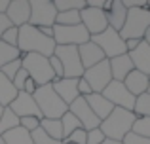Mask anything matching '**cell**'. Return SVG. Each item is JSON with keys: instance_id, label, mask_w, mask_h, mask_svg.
<instances>
[{"instance_id": "1", "label": "cell", "mask_w": 150, "mask_h": 144, "mask_svg": "<svg viewBox=\"0 0 150 144\" xmlns=\"http://www.w3.org/2000/svg\"><path fill=\"white\" fill-rule=\"evenodd\" d=\"M55 42L53 38H48L33 25H23L19 27V40H17V49L21 55L27 53H38L44 57H51L55 53Z\"/></svg>"}, {"instance_id": "2", "label": "cell", "mask_w": 150, "mask_h": 144, "mask_svg": "<svg viewBox=\"0 0 150 144\" xmlns=\"http://www.w3.org/2000/svg\"><path fill=\"white\" fill-rule=\"evenodd\" d=\"M137 116L129 110H124V108H114L112 114L106 119H103L99 129L105 133L106 138H112V140H124L125 135L131 133V127L135 123Z\"/></svg>"}, {"instance_id": "3", "label": "cell", "mask_w": 150, "mask_h": 144, "mask_svg": "<svg viewBox=\"0 0 150 144\" xmlns=\"http://www.w3.org/2000/svg\"><path fill=\"white\" fill-rule=\"evenodd\" d=\"M33 97L38 104V110L42 112V118L46 119H61L69 112V104H65L61 100V97L53 91L51 84L38 87Z\"/></svg>"}, {"instance_id": "4", "label": "cell", "mask_w": 150, "mask_h": 144, "mask_svg": "<svg viewBox=\"0 0 150 144\" xmlns=\"http://www.w3.org/2000/svg\"><path fill=\"white\" fill-rule=\"evenodd\" d=\"M21 61H23V68L29 72L30 80H33L38 87L50 85L57 80L53 70H51V67H50L48 57L38 55V53H27V55L21 57Z\"/></svg>"}, {"instance_id": "5", "label": "cell", "mask_w": 150, "mask_h": 144, "mask_svg": "<svg viewBox=\"0 0 150 144\" xmlns=\"http://www.w3.org/2000/svg\"><path fill=\"white\" fill-rule=\"evenodd\" d=\"M150 27V10H127V19L120 36L124 40H143Z\"/></svg>"}, {"instance_id": "6", "label": "cell", "mask_w": 150, "mask_h": 144, "mask_svg": "<svg viewBox=\"0 0 150 144\" xmlns=\"http://www.w3.org/2000/svg\"><path fill=\"white\" fill-rule=\"evenodd\" d=\"M53 55L61 61L63 76L65 78L80 80V78L84 76L86 68H84V65H82V59H80V53H78L76 46H57Z\"/></svg>"}, {"instance_id": "7", "label": "cell", "mask_w": 150, "mask_h": 144, "mask_svg": "<svg viewBox=\"0 0 150 144\" xmlns=\"http://www.w3.org/2000/svg\"><path fill=\"white\" fill-rule=\"evenodd\" d=\"M91 42L99 46L106 59H114V57H120V55H125V53H127L125 40L120 36L118 30L110 29V27L105 30V32L97 34V36H91Z\"/></svg>"}, {"instance_id": "8", "label": "cell", "mask_w": 150, "mask_h": 144, "mask_svg": "<svg viewBox=\"0 0 150 144\" xmlns=\"http://www.w3.org/2000/svg\"><path fill=\"white\" fill-rule=\"evenodd\" d=\"M30 2V19L29 25L33 27H55L59 11L55 10L53 0H29Z\"/></svg>"}, {"instance_id": "9", "label": "cell", "mask_w": 150, "mask_h": 144, "mask_svg": "<svg viewBox=\"0 0 150 144\" xmlns=\"http://www.w3.org/2000/svg\"><path fill=\"white\" fill-rule=\"evenodd\" d=\"M91 40L89 32L86 30L84 25H74V27H63L55 25L53 27V42L55 46H76L80 48L82 44Z\"/></svg>"}, {"instance_id": "10", "label": "cell", "mask_w": 150, "mask_h": 144, "mask_svg": "<svg viewBox=\"0 0 150 144\" xmlns=\"http://www.w3.org/2000/svg\"><path fill=\"white\" fill-rule=\"evenodd\" d=\"M101 95L105 97L106 100H110V103L114 104V108H124V110H129V112H133V108H135L137 97H133L131 93L127 91V87L124 85V81L112 80L108 84V87H106Z\"/></svg>"}, {"instance_id": "11", "label": "cell", "mask_w": 150, "mask_h": 144, "mask_svg": "<svg viewBox=\"0 0 150 144\" xmlns=\"http://www.w3.org/2000/svg\"><path fill=\"white\" fill-rule=\"evenodd\" d=\"M82 78L89 84V87H91L93 93H103L108 87V84L112 81V72H110L108 59L101 61L99 65H95V67H91V68H88Z\"/></svg>"}, {"instance_id": "12", "label": "cell", "mask_w": 150, "mask_h": 144, "mask_svg": "<svg viewBox=\"0 0 150 144\" xmlns=\"http://www.w3.org/2000/svg\"><path fill=\"white\" fill-rule=\"evenodd\" d=\"M69 112H70L72 116H76L78 122L82 123V127H84L86 131L97 129V127L101 125V119L97 118L95 114H93V110L89 108V104H88V100H86V97H78V99L69 106Z\"/></svg>"}, {"instance_id": "13", "label": "cell", "mask_w": 150, "mask_h": 144, "mask_svg": "<svg viewBox=\"0 0 150 144\" xmlns=\"http://www.w3.org/2000/svg\"><path fill=\"white\" fill-rule=\"evenodd\" d=\"M82 25L89 32V36H97V34L105 32L108 29V21H106L105 10H95V8H86L80 11Z\"/></svg>"}, {"instance_id": "14", "label": "cell", "mask_w": 150, "mask_h": 144, "mask_svg": "<svg viewBox=\"0 0 150 144\" xmlns=\"http://www.w3.org/2000/svg\"><path fill=\"white\" fill-rule=\"evenodd\" d=\"M8 108H10L17 118H29V116H33V118L44 119L42 118V112L38 110V104H36V100H34V97L29 95V93H25V91H19L17 97L13 99V103Z\"/></svg>"}, {"instance_id": "15", "label": "cell", "mask_w": 150, "mask_h": 144, "mask_svg": "<svg viewBox=\"0 0 150 144\" xmlns=\"http://www.w3.org/2000/svg\"><path fill=\"white\" fill-rule=\"evenodd\" d=\"M6 17L13 27L29 25L30 19V2L29 0H10V6L6 10Z\"/></svg>"}, {"instance_id": "16", "label": "cell", "mask_w": 150, "mask_h": 144, "mask_svg": "<svg viewBox=\"0 0 150 144\" xmlns=\"http://www.w3.org/2000/svg\"><path fill=\"white\" fill-rule=\"evenodd\" d=\"M51 87H53V91L61 97L63 103L69 104V106L80 97V93H78V80H74V78H61V80H55L53 84H51Z\"/></svg>"}, {"instance_id": "17", "label": "cell", "mask_w": 150, "mask_h": 144, "mask_svg": "<svg viewBox=\"0 0 150 144\" xmlns=\"http://www.w3.org/2000/svg\"><path fill=\"white\" fill-rule=\"evenodd\" d=\"M78 53H80V59H82V65H84V68L88 70V68L95 67V65H99L101 61H105V53L101 51V48L97 44H93L91 40L86 42V44H82L80 48H78Z\"/></svg>"}, {"instance_id": "18", "label": "cell", "mask_w": 150, "mask_h": 144, "mask_svg": "<svg viewBox=\"0 0 150 144\" xmlns=\"http://www.w3.org/2000/svg\"><path fill=\"white\" fill-rule=\"evenodd\" d=\"M127 55H129V59H131L135 70L150 76V46L146 44V42L143 40L139 44V48L133 49V51H129Z\"/></svg>"}, {"instance_id": "19", "label": "cell", "mask_w": 150, "mask_h": 144, "mask_svg": "<svg viewBox=\"0 0 150 144\" xmlns=\"http://www.w3.org/2000/svg\"><path fill=\"white\" fill-rule=\"evenodd\" d=\"M108 63H110L112 80H116V81H124L129 74L135 70V67H133V63H131L127 53H125V55H120V57H114V59H108Z\"/></svg>"}, {"instance_id": "20", "label": "cell", "mask_w": 150, "mask_h": 144, "mask_svg": "<svg viewBox=\"0 0 150 144\" xmlns=\"http://www.w3.org/2000/svg\"><path fill=\"white\" fill-rule=\"evenodd\" d=\"M124 85L127 87V91L131 93L133 97H141V95H144V93L148 91L150 80H148L146 74H143V72H139V70H133L124 80Z\"/></svg>"}, {"instance_id": "21", "label": "cell", "mask_w": 150, "mask_h": 144, "mask_svg": "<svg viewBox=\"0 0 150 144\" xmlns=\"http://www.w3.org/2000/svg\"><path fill=\"white\" fill-rule=\"evenodd\" d=\"M105 13H106L108 27L120 32L122 27L125 25V19H127V10H125L124 2H122V0H112V8H110L108 11H105Z\"/></svg>"}, {"instance_id": "22", "label": "cell", "mask_w": 150, "mask_h": 144, "mask_svg": "<svg viewBox=\"0 0 150 144\" xmlns=\"http://www.w3.org/2000/svg\"><path fill=\"white\" fill-rule=\"evenodd\" d=\"M86 100H88L89 108L93 110V114H95L101 122L108 118V116L112 114V110H114V104L110 103V100H106L101 93H91L89 97H86Z\"/></svg>"}, {"instance_id": "23", "label": "cell", "mask_w": 150, "mask_h": 144, "mask_svg": "<svg viewBox=\"0 0 150 144\" xmlns=\"http://www.w3.org/2000/svg\"><path fill=\"white\" fill-rule=\"evenodd\" d=\"M15 97H17V89L13 87V81L8 80V78L0 72V104H2L4 108L10 106Z\"/></svg>"}, {"instance_id": "24", "label": "cell", "mask_w": 150, "mask_h": 144, "mask_svg": "<svg viewBox=\"0 0 150 144\" xmlns=\"http://www.w3.org/2000/svg\"><path fill=\"white\" fill-rule=\"evenodd\" d=\"M2 138H4L6 144H34L30 133L27 129H23L21 125L11 129V131H8L6 135H2Z\"/></svg>"}, {"instance_id": "25", "label": "cell", "mask_w": 150, "mask_h": 144, "mask_svg": "<svg viewBox=\"0 0 150 144\" xmlns=\"http://www.w3.org/2000/svg\"><path fill=\"white\" fill-rule=\"evenodd\" d=\"M15 127H19V118L6 106V108H4L2 118H0V137H2V135H6L8 131L15 129Z\"/></svg>"}, {"instance_id": "26", "label": "cell", "mask_w": 150, "mask_h": 144, "mask_svg": "<svg viewBox=\"0 0 150 144\" xmlns=\"http://www.w3.org/2000/svg\"><path fill=\"white\" fill-rule=\"evenodd\" d=\"M40 127L50 135L51 138L55 140H63V125H61V119H42Z\"/></svg>"}, {"instance_id": "27", "label": "cell", "mask_w": 150, "mask_h": 144, "mask_svg": "<svg viewBox=\"0 0 150 144\" xmlns=\"http://www.w3.org/2000/svg\"><path fill=\"white\" fill-rule=\"evenodd\" d=\"M61 125H63V140H65L67 137H70L76 129H84L82 123L78 122V118H76V116H72L70 112H67V114L61 118Z\"/></svg>"}, {"instance_id": "28", "label": "cell", "mask_w": 150, "mask_h": 144, "mask_svg": "<svg viewBox=\"0 0 150 144\" xmlns=\"http://www.w3.org/2000/svg\"><path fill=\"white\" fill-rule=\"evenodd\" d=\"M55 25H63V27H74V25H82L80 11H78V10H72V11H61V13H57V19H55Z\"/></svg>"}, {"instance_id": "29", "label": "cell", "mask_w": 150, "mask_h": 144, "mask_svg": "<svg viewBox=\"0 0 150 144\" xmlns=\"http://www.w3.org/2000/svg\"><path fill=\"white\" fill-rule=\"evenodd\" d=\"M19 57H23V55H21V51H19L17 48H11V46L4 44V42L0 40V68H2L4 65L11 63V61L19 59Z\"/></svg>"}, {"instance_id": "30", "label": "cell", "mask_w": 150, "mask_h": 144, "mask_svg": "<svg viewBox=\"0 0 150 144\" xmlns=\"http://www.w3.org/2000/svg\"><path fill=\"white\" fill-rule=\"evenodd\" d=\"M133 114H135L137 118H150V93L148 91L144 93V95L137 97Z\"/></svg>"}, {"instance_id": "31", "label": "cell", "mask_w": 150, "mask_h": 144, "mask_svg": "<svg viewBox=\"0 0 150 144\" xmlns=\"http://www.w3.org/2000/svg\"><path fill=\"white\" fill-rule=\"evenodd\" d=\"M55 10L61 13V11H72V10H86V0H53Z\"/></svg>"}, {"instance_id": "32", "label": "cell", "mask_w": 150, "mask_h": 144, "mask_svg": "<svg viewBox=\"0 0 150 144\" xmlns=\"http://www.w3.org/2000/svg\"><path fill=\"white\" fill-rule=\"evenodd\" d=\"M131 133L144 137V138H150V118H137L131 127Z\"/></svg>"}, {"instance_id": "33", "label": "cell", "mask_w": 150, "mask_h": 144, "mask_svg": "<svg viewBox=\"0 0 150 144\" xmlns=\"http://www.w3.org/2000/svg\"><path fill=\"white\" fill-rule=\"evenodd\" d=\"M23 68V61H21V57L19 59H15V61H11V63H8V65H4L2 68H0V72L4 74V76L8 78V80H11L13 81V78L17 76V72Z\"/></svg>"}, {"instance_id": "34", "label": "cell", "mask_w": 150, "mask_h": 144, "mask_svg": "<svg viewBox=\"0 0 150 144\" xmlns=\"http://www.w3.org/2000/svg\"><path fill=\"white\" fill-rule=\"evenodd\" d=\"M30 137H33V142L34 144H63V140H55V138H51L50 135L42 129V127H38L36 131H33Z\"/></svg>"}, {"instance_id": "35", "label": "cell", "mask_w": 150, "mask_h": 144, "mask_svg": "<svg viewBox=\"0 0 150 144\" xmlns=\"http://www.w3.org/2000/svg\"><path fill=\"white\" fill-rule=\"evenodd\" d=\"M0 40L4 42V44L11 46V48H17V40H19V29L17 27H10V29L6 30V32L2 34V38Z\"/></svg>"}, {"instance_id": "36", "label": "cell", "mask_w": 150, "mask_h": 144, "mask_svg": "<svg viewBox=\"0 0 150 144\" xmlns=\"http://www.w3.org/2000/svg\"><path fill=\"white\" fill-rule=\"evenodd\" d=\"M88 142V131L86 129H76L70 137H67L63 144H86Z\"/></svg>"}, {"instance_id": "37", "label": "cell", "mask_w": 150, "mask_h": 144, "mask_svg": "<svg viewBox=\"0 0 150 144\" xmlns=\"http://www.w3.org/2000/svg\"><path fill=\"white\" fill-rule=\"evenodd\" d=\"M40 122H42V119H38V118H33V116H29V118H19V125H21L23 129H27L29 133L36 131L38 127H40Z\"/></svg>"}, {"instance_id": "38", "label": "cell", "mask_w": 150, "mask_h": 144, "mask_svg": "<svg viewBox=\"0 0 150 144\" xmlns=\"http://www.w3.org/2000/svg\"><path fill=\"white\" fill-rule=\"evenodd\" d=\"M29 78H30V76H29V72H27L25 68H21V70L17 72V76L13 78V87L17 89V93L25 89V84L29 81Z\"/></svg>"}, {"instance_id": "39", "label": "cell", "mask_w": 150, "mask_h": 144, "mask_svg": "<svg viewBox=\"0 0 150 144\" xmlns=\"http://www.w3.org/2000/svg\"><path fill=\"white\" fill-rule=\"evenodd\" d=\"M105 140H106V137H105V133H103L99 127L88 131V142H86V144H103Z\"/></svg>"}, {"instance_id": "40", "label": "cell", "mask_w": 150, "mask_h": 144, "mask_svg": "<svg viewBox=\"0 0 150 144\" xmlns=\"http://www.w3.org/2000/svg\"><path fill=\"white\" fill-rule=\"evenodd\" d=\"M48 61H50V67H51V70H53L55 78H57V80H61V78H65V76H63V65H61V61H59V59H57L55 55L48 57Z\"/></svg>"}, {"instance_id": "41", "label": "cell", "mask_w": 150, "mask_h": 144, "mask_svg": "<svg viewBox=\"0 0 150 144\" xmlns=\"http://www.w3.org/2000/svg\"><path fill=\"white\" fill-rule=\"evenodd\" d=\"M122 144H150V138L139 137V135H135V133H129V135H125V138L122 140Z\"/></svg>"}, {"instance_id": "42", "label": "cell", "mask_w": 150, "mask_h": 144, "mask_svg": "<svg viewBox=\"0 0 150 144\" xmlns=\"http://www.w3.org/2000/svg\"><path fill=\"white\" fill-rule=\"evenodd\" d=\"M78 93H80V97H89L91 95V87H89V84L84 80V78H80L78 80Z\"/></svg>"}, {"instance_id": "43", "label": "cell", "mask_w": 150, "mask_h": 144, "mask_svg": "<svg viewBox=\"0 0 150 144\" xmlns=\"http://www.w3.org/2000/svg\"><path fill=\"white\" fill-rule=\"evenodd\" d=\"M10 27H13L10 23V19L6 17V13H0V38H2V34L6 32L8 29H10Z\"/></svg>"}, {"instance_id": "44", "label": "cell", "mask_w": 150, "mask_h": 144, "mask_svg": "<svg viewBox=\"0 0 150 144\" xmlns=\"http://www.w3.org/2000/svg\"><path fill=\"white\" fill-rule=\"evenodd\" d=\"M36 89H38V85H36V84H34V81L29 78V81L25 84V89H23V91L29 93V95H34V93H36Z\"/></svg>"}, {"instance_id": "45", "label": "cell", "mask_w": 150, "mask_h": 144, "mask_svg": "<svg viewBox=\"0 0 150 144\" xmlns=\"http://www.w3.org/2000/svg\"><path fill=\"white\" fill-rule=\"evenodd\" d=\"M36 29H38V27H36ZM38 30H40V32L44 34V36H48V38H53V27H40Z\"/></svg>"}, {"instance_id": "46", "label": "cell", "mask_w": 150, "mask_h": 144, "mask_svg": "<svg viewBox=\"0 0 150 144\" xmlns=\"http://www.w3.org/2000/svg\"><path fill=\"white\" fill-rule=\"evenodd\" d=\"M8 6H10V0H0V13H6Z\"/></svg>"}, {"instance_id": "47", "label": "cell", "mask_w": 150, "mask_h": 144, "mask_svg": "<svg viewBox=\"0 0 150 144\" xmlns=\"http://www.w3.org/2000/svg\"><path fill=\"white\" fill-rule=\"evenodd\" d=\"M144 42H146V44L150 46V27H148V30H146V34H144V38H143Z\"/></svg>"}, {"instance_id": "48", "label": "cell", "mask_w": 150, "mask_h": 144, "mask_svg": "<svg viewBox=\"0 0 150 144\" xmlns=\"http://www.w3.org/2000/svg\"><path fill=\"white\" fill-rule=\"evenodd\" d=\"M103 144H122V142H120V140H112V138H106Z\"/></svg>"}, {"instance_id": "49", "label": "cell", "mask_w": 150, "mask_h": 144, "mask_svg": "<svg viewBox=\"0 0 150 144\" xmlns=\"http://www.w3.org/2000/svg\"><path fill=\"white\" fill-rule=\"evenodd\" d=\"M2 114H4V106L0 104V118H2Z\"/></svg>"}, {"instance_id": "50", "label": "cell", "mask_w": 150, "mask_h": 144, "mask_svg": "<svg viewBox=\"0 0 150 144\" xmlns=\"http://www.w3.org/2000/svg\"><path fill=\"white\" fill-rule=\"evenodd\" d=\"M0 144H6V142H4V138H2V137H0Z\"/></svg>"}, {"instance_id": "51", "label": "cell", "mask_w": 150, "mask_h": 144, "mask_svg": "<svg viewBox=\"0 0 150 144\" xmlns=\"http://www.w3.org/2000/svg\"><path fill=\"white\" fill-rule=\"evenodd\" d=\"M148 93H150V87H148Z\"/></svg>"}, {"instance_id": "52", "label": "cell", "mask_w": 150, "mask_h": 144, "mask_svg": "<svg viewBox=\"0 0 150 144\" xmlns=\"http://www.w3.org/2000/svg\"><path fill=\"white\" fill-rule=\"evenodd\" d=\"M148 80H150V76H148Z\"/></svg>"}]
</instances>
